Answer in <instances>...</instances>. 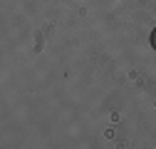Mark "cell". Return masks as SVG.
Segmentation results:
<instances>
[{"label":"cell","instance_id":"6da1fadb","mask_svg":"<svg viewBox=\"0 0 156 149\" xmlns=\"http://www.w3.org/2000/svg\"><path fill=\"white\" fill-rule=\"evenodd\" d=\"M151 45H154V50H156V30H154V35H151Z\"/></svg>","mask_w":156,"mask_h":149}]
</instances>
